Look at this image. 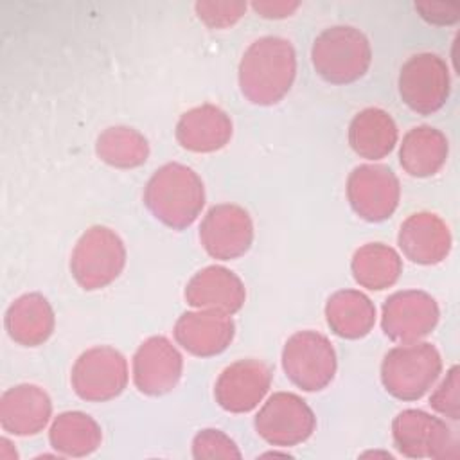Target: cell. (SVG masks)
<instances>
[{
  "label": "cell",
  "mask_w": 460,
  "mask_h": 460,
  "mask_svg": "<svg viewBox=\"0 0 460 460\" xmlns=\"http://www.w3.org/2000/svg\"><path fill=\"white\" fill-rule=\"evenodd\" d=\"M296 75L293 45L279 36L255 40L239 63L241 93L253 104H277L291 88Z\"/></svg>",
  "instance_id": "obj_1"
},
{
  "label": "cell",
  "mask_w": 460,
  "mask_h": 460,
  "mask_svg": "<svg viewBox=\"0 0 460 460\" xmlns=\"http://www.w3.org/2000/svg\"><path fill=\"white\" fill-rule=\"evenodd\" d=\"M149 212L174 230L190 226L205 205L201 178L187 165L171 162L155 171L144 189Z\"/></svg>",
  "instance_id": "obj_2"
},
{
  "label": "cell",
  "mask_w": 460,
  "mask_h": 460,
  "mask_svg": "<svg viewBox=\"0 0 460 460\" xmlns=\"http://www.w3.org/2000/svg\"><path fill=\"white\" fill-rule=\"evenodd\" d=\"M316 74L332 84H349L365 75L372 61L367 36L350 25H334L322 31L311 49Z\"/></svg>",
  "instance_id": "obj_3"
},
{
  "label": "cell",
  "mask_w": 460,
  "mask_h": 460,
  "mask_svg": "<svg viewBox=\"0 0 460 460\" xmlns=\"http://www.w3.org/2000/svg\"><path fill=\"white\" fill-rule=\"evenodd\" d=\"M442 359L435 345L415 341L390 349L381 363L385 390L401 401L420 399L437 381Z\"/></svg>",
  "instance_id": "obj_4"
},
{
  "label": "cell",
  "mask_w": 460,
  "mask_h": 460,
  "mask_svg": "<svg viewBox=\"0 0 460 460\" xmlns=\"http://www.w3.org/2000/svg\"><path fill=\"white\" fill-rule=\"evenodd\" d=\"M126 248L122 239L108 226L88 228L72 252L70 271L75 282L86 289H101L111 284L124 270Z\"/></svg>",
  "instance_id": "obj_5"
},
{
  "label": "cell",
  "mask_w": 460,
  "mask_h": 460,
  "mask_svg": "<svg viewBox=\"0 0 460 460\" xmlns=\"http://www.w3.org/2000/svg\"><path fill=\"white\" fill-rule=\"evenodd\" d=\"M336 352L327 336L316 331H298L282 349V368L288 379L305 390H323L336 374Z\"/></svg>",
  "instance_id": "obj_6"
},
{
  "label": "cell",
  "mask_w": 460,
  "mask_h": 460,
  "mask_svg": "<svg viewBox=\"0 0 460 460\" xmlns=\"http://www.w3.org/2000/svg\"><path fill=\"white\" fill-rule=\"evenodd\" d=\"M70 381L83 401L104 402L115 399L128 385L126 358L108 345L88 349L75 359Z\"/></svg>",
  "instance_id": "obj_7"
},
{
  "label": "cell",
  "mask_w": 460,
  "mask_h": 460,
  "mask_svg": "<svg viewBox=\"0 0 460 460\" xmlns=\"http://www.w3.org/2000/svg\"><path fill=\"white\" fill-rule=\"evenodd\" d=\"M255 431L268 444L291 447L307 440L316 426L309 404L291 392H275L255 415Z\"/></svg>",
  "instance_id": "obj_8"
},
{
  "label": "cell",
  "mask_w": 460,
  "mask_h": 460,
  "mask_svg": "<svg viewBox=\"0 0 460 460\" xmlns=\"http://www.w3.org/2000/svg\"><path fill=\"white\" fill-rule=\"evenodd\" d=\"M449 90L447 65L437 54H415L399 72V95L410 110L420 115H431L440 110L449 97Z\"/></svg>",
  "instance_id": "obj_9"
},
{
  "label": "cell",
  "mask_w": 460,
  "mask_h": 460,
  "mask_svg": "<svg viewBox=\"0 0 460 460\" xmlns=\"http://www.w3.org/2000/svg\"><path fill=\"white\" fill-rule=\"evenodd\" d=\"M397 451L408 458H446L456 455L451 428L422 410H402L392 422Z\"/></svg>",
  "instance_id": "obj_10"
},
{
  "label": "cell",
  "mask_w": 460,
  "mask_h": 460,
  "mask_svg": "<svg viewBox=\"0 0 460 460\" xmlns=\"http://www.w3.org/2000/svg\"><path fill=\"white\" fill-rule=\"evenodd\" d=\"M401 187L386 165L365 164L352 169L347 180V198L352 210L370 223L388 219L399 205Z\"/></svg>",
  "instance_id": "obj_11"
},
{
  "label": "cell",
  "mask_w": 460,
  "mask_h": 460,
  "mask_svg": "<svg viewBox=\"0 0 460 460\" xmlns=\"http://www.w3.org/2000/svg\"><path fill=\"white\" fill-rule=\"evenodd\" d=\"M435 298L420 289L395 291L383 304V332L397 343H415L428 336L438 323Z\"/></svg>",
  "instance_id": "obj_12"
},
{
  "label": "cell",
  "mask_w": 460,
  "mask_h": 460,
  "mask_svg": "<svg viewBox=\"0 0 460 460\" xmlns=\"http://www.w3.org/2000/svg\"><path fill=\"white\" fill-rule=\"evenodd\" d=\"M199 241L205 252L219 261L244 255L253 241V223L248 212L234 203L214 205L199 226Z\"/></svg>",
  "instance_id": "obj_13"
},
{
  "label": "cell",
  "mask_w": 460,
  "mask_h": 460,
  "mask_svg": "<svg viewBox=\"0 0 460 460\" xmlns=\"http://www.w3.org/2000/svg\"><path fill=\"white\" fill-rule=\"evenodd\" d=\"M271 370L259 359H239L217 377L214 395L217 404L230 413L252 411L268 394Z\"/></svg>",
  "instance_id": "obj_14"
},
{
  "label": "cell",
  "mask_w": 460,
  "mask_h": 460,
  "mask_svg": "<svg viewBox=\"0 0 460 460\" xmlns=\"http://www.w3.org/2000/svg\"><path fill=\"white\" fill-rule=\"evenodd\" d=\"M183 359L165 336L147 338L133 356V381L146 395L171 392L181 377Z\"/></svg>",
  "instance_id": "obj_15"
},
{
  "label": "cell",
  "mask_w": 460,
  "mask_h": 460,
  "mask_svg": "<svg viewBox=\"0 0 460 460\" xmlns=\"http://www.w3.org/2000/svg\"><path fill=\"white\" fill-rule=\"evenodd\" d=\"M235 323L230 314L199 309L183 313L174 323V340L199 358L221 354L234 340Z\"/></svg>",
  "instance_id": "obj_16"
},
{
  "label": "cell",
  "mask_w": 460,
  "mask_h": 460,
  "mask_svg": "<svg viewBox=\"0 0 460 460\" xmlns=\"http://www.w3.org/2000/svg\"><path fill=\"white\" fill-rule=\"evenodd\" d=\"M185 300L198 309L234 314L243 307L246 289L234 271L223 266H207L187 282Z\"/></svg>",
  "instance_id": "obj_17"
},
{
  "label": "cell",
  "mask_w": 460,
  "mask_h": 460,
  "mask_svg": "<svg viewBox=\"0 0 460 460\" xmlns=\"http://www.w3.org/2000/svg\"><path fill=\"white\" fill-rule=\"evenodd\" d=\"M399 248L417 264H437L451 250V234L447 225L431 212H417L404 219L397 235Z\"/></svg>",
  "instance_id": "obj_18"
},
{
  "label": "cell",
  "mask_w": 460,
  "mask_h": 460,
  "mask_svg": "<svg viewBox=\"0 0 460 460\" xmlns=\"http://www.w3.org/2000/svg\"><path fill=\"white\" fill-rule=\"evenodd\" d=\"M52 413V402L47 392L36 385H16L0 397V424L11 435L40 433Z\"/></svg>",
  "instance_id": "obj_19"
},
{
  "label": "cell",
  "mask_w": 460,
  "mask_h": 460,
  "mask_svg": "<svg viewBox=\"0 0 460 460\" xmlns=\"http://www.w3.org/2000/svg\"><path fill=\"white\" fill-rule=\"evenodd\" d=\"M232 138L230 117L214 104H201L185 111L176 124V140L183 149L212 153Z\"/></svg>",
  "instance_id": "obj_20"
},
{
  "label": "cell",
  "mask_w": 460,
  "mask_h": 460,
  "mask_svg": "<svg viewBox=\"0 0 460 460\" xmlns=\"http://www.w3.org/2000/svg\"><path fill=\"white\" fill-rule=\"evenodd\" d=\"M4 323L13 341L38 347L50 338L56 320L52 305L41 293H25L9 305Z\"/></svg>",
  "instance_id": "obj_21"
},
{
  "label": "cell",
  "mask_w": 460,
  "mask_h": 460,
  "mask_svg": "<svg viewBox=\"0 0 460 460\" xmlns=\"http://www.w3.org/2000/svg\"><path fill=\"white\" fill-rule=\"evenodd\" d=\"M325 320L336 336L359 340L372 331L376 323V307L361 291L341 289L329 296L325 304Z\"/></svg>",
  "instance_id": "obj_22"
},
{
  "label": "cell",
  "mask_w": 460,
  "mask_h": 460,
  "mask_svg": "<svg viewBox=\"0 0 460 460\" xmlns=\"http://www.w3.org/2000/svg\"><path fill=\"white\" fill-rule=\"evenodd\" d=\"M447 151V138L442 131L431 126H417L402 137L399 162L410 176L428 178L446 164Z\"/></svg>",
  "instance_id": "obj_23"
},
{
  "label": "cell",
  "mask_w": 460,
  "mask_h": 460,
  "mask_svg": "<svg viewBox=\"0 0 460 460\" xmlns=\"http://www.w3.org/2000/svg\"><path fill=\"white\" fill-rule=\"evenodd\" d=\"M349 144L361 158H385L397 144V126L385 110L365 108L350 120Z\"/></svg>",
  "instance_id": "obj_24"
},
{
  "label": "cell",
  "mask_w": 460,
  "mask_h": 460,
  "mask_svg": "<svg viewBox=\"0 0 460 460\" xmlns=\"http://www.w3.org/2000/svg\"><path fill=\"white\" fill-rule=\"evenodd\" d=\"M350 270L359 286L372 291H381L397 282L402 271V261L392 246L383 243H368L356 250Z\"/></svg>",
  "instance_id": "obj_25"
},
{
  "label": "cell",
  "mask_w": 460,
  "mask_h": 460,
  "mask_svg": "<svg viewBox=\"0 0 460 460\" xmlns=\"http://www.w3.org/2000/svg\"><path fill=\"white\" fill-rule=\"evenodd\" d=\"M50 446L65 456H86L102 440L101 426L83 411L59 413L49 431Z\"/></svg>",
  "instance_id": "obj_26"
},
{
  "label": "cell",
  "mask_w": 460,
  "mask_h": 460,
  "mask_svg": "<svg viewBox=\"0 0 460 460\" xmlns=\"http://www.w3.org/2000/svg\"><path fill=\"white\" fill-rule=\"evenodd\" d=\"M95 153L111 167L133 169L147 160L149 144L137 129L128 126H113L99 135Z\"/></svg>",
  "instance_id": "obj_27"
},
{
  "label": "cell",
  "mask_w": 460,
  "mask_h": 460,
  "mask_svg": "<svg viewBox=\"0 0 460 460\" xmlns=\"http://www.w3.org/2000/svg\"><path fill=\"white\" fill-rule=\"evenodd\" d=\"M192 456L201 458H241L235 442L219 429H203L192 440Z\"/></svg>",
  "instance_id": "obj_28"
},
{
  "label": "cell",
  "mask_w": 460,
  "mask_h": 460,
  "mask_svg": "<svg viewBox=\"0 0 460 460\" xmlns=\"http://www.w3.org/2000/svg\"><path fill=\"white\" fill-rule=\"evenodd\" d=\"M458 388H460V381H458V367H451L449 372L446 374V377L442 379V383L438 385V388L431 394L429 397V404L435 411H438L440 415L451 419V420H458L460 419V402H458Z\"/></svg>",
  "instance_id": "obj_29"
},
{
  "label": "cell",
  "mask_w": 460,
  "mask_h": 460,
  "mask_svg": "<svg viewBox=\"0 0 460 460\" xmlns=\"http://www.w3.org/2000/svg\"><path fill=\"white\" fill-rule=\"evenodd\" d=\"M198 18L208 27L221 29L234 25L246 11L244 2H198L194 5Z\"/></svg>",
  "instance_id": "obj_30"
},
{
  "label": "cell",
  "mask_w": 460,
  "mask_h": 460,
  "mask_svg": "<svg viewBox=\"0 0 460 460\" xmlns=\"http://www.w3.org/2000/svg\"><path fill=\"white\" fill-rule=\"evenodd\" d=\"M415 9L426 22L435 25H451L460 18V4L456 2H417Z\"/></svg>",
  "instance_id": "obj_31"
},
{
  "label": "cell",
  "mask_w": 460,
  "mask_h": 460,
  "mask_svg": "<svg viewBox=\"0 0 460 460\" xmlns=\"http://www.w3.org/2000/svg\"><path fill=\"white\" fill-rule=\"evenodd\" d=\"M298 5V2H253V9L264 18H286Z\"/></svg>",
  "instance_id": "obj_32"
}]
</instances>
